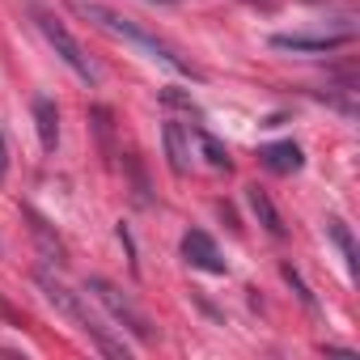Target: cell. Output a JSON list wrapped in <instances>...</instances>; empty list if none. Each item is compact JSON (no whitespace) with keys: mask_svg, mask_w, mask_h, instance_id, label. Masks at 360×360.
I'll list each match as a JSON object with an SVG mask.
<instances>
[{"mask_svg":"<svg viewBox=\"0 0 360 360\" xmlns=\"http://www.w3.org/2000/svg\"><path fill=\"white\" fill-rule=\"evenodd\" d=\"M68 9L77 13V18H85V22H94L98 30H106L110 39H119V43H127V47H136L144 60H153V64H161V68H169V72H178V77H195V68L178 56L174 47H165L161 39H153L148 30H140L136 22H127V18H119L115 9H106V5H89V0H68Z\"/></svg>","mask_w":360,"mask_h":360,"instance_id":"cell-1","label":"cell"},{"mask_svg":"<svg viewBox=\"0 0 360 360\" xmlns=\"http://www.w3.org/2000/svg\"><path fill=\"white\" fill-rule=\"evenodd\" d=\"M39 288H43V297H47V301H51V305H56V309H60V314L81 330V335H89V339H94V347H98V352H106V356H123V360H127V343H123V339H115V335L102 326V318L81 301V292H72L68 284L51 280L47 271H39Z\"/></svg>","mask_w":360,"mask_h":360,"instance_id":"cell-2","label":"cell"},{"mask_svg":"<svg viewBox=\"0 0 360 360\" xmlns=\"http://www.w3.org/2000/svg\"><path fill=\"white\" fill-rule=\"evenodd\" d=\"M34 22H39L43 39L56 47V56H60V60H64V64H68V68H72L85 85H94V81H98V68H94V60L85 56V47L77 43V34H72V30H68L56 13H43V9H34Z\"/></svg>","mask_w":360,"mask_h":360,"instance_id":"cell-3","label":"cell"},{"mask_svg":"<svg viewBox=\"0 0 360 360\" xmlns=\"http://www.w3.org/2000/svg\"><path fill=\"white\" fill-rule=\"evenodd\" d=\"M85 288H89V292H94V297H98V301H102V305L115 314V322H123V326H127V330H131L140 343H148V339H153V326H148L144 309H136V301H131V297H123V292H119L110 280H102V276H89V284H85Z\"/></svg>","mask_w":360,"mask_h":360,"instance_id":"cell-4","label":"cell"},{"mask_svg":"<svg viewBox=\"0 0 360 360\" xmlns=\"http://www.w3.org/2000/svg\"><path fill=\"white\" fill-rule=\"evenodd\" d=\"M352 39H356V30L343 26V30H330V34H276L271 47L276 51H314V56H326L335 47H347Z\"/></svg>","mask_w":360,"mask_h":360,"instance_id":"cell-5","label":"cell"},{"mask_svg":"<svg viewBox=\"0 0 360 360\" xmlns=\"http://www.w3.org/2000/svg\"><path fill=\"white\" fill-rule=\"evenodd\" d=\"M183 259H187L191 267H200V271H212V276H225V271H229L225 259H221V250H217V242H212L204 229L183 233Z\"/></svg>","mask_w":360,"mask_h":360,"instance_id":"cell-6","label":"cell"},{"mask_svg":"<svg viewBox=\"0 0 360 360\" xmlns=\"http://www.w3.org/2000/svg\"><path fill=\"white\" fill-rule=\"evenodd\" d=\"M30 110H34V127H39L43 153H56V144H60V110H56V102L51 98H34Z\"/></svg>","mask_w":360,"mask_h":360,"instance_id":"cell-7","label":"cell"},{"mask_svg":"<svg viewBox=\"0 0 360 360\" xmlns=\"http://www.w3.org/2000/svg\"><path fill=\"white\" fill-rule=\"evenodd\" d=\"M259 161H263L271 174H297V169L305 165V157H301V148H297L292 140H280V144H263V148H259Z\"/></svg>","mask_w":360,"mask_h":360,"instance_id":"cell-8","label":"cell"},{"mask_svg":"<svg viewBox=\"0 0 360 360\" xmlns=\"http://www.w3.org/2000/svg\"><path fill=\"white\" fill-rule=\"evenodd\" d=\"M161 140H165V157H169V169L183 178L187 174V157H191V144H187V131L183 123H165L161 127Z\"/></svg>","mask_w":360,"mask_h":360,"instance_id":"cell-9","label":"cell"},{"mask_svg":"<svg viewBox=\"0 0 360 360\" xmlns=\"http://www.w3.org/2000/svg\"><path fill=\"white\" fill-rule=\"evenodd\" d=\"M246 200H250V212L259 217V225L271 233V238H284V221H280V212H276V204L267 200V191H259V187H250L246 191Z\"/></svg>","mask_w":360,"mask_h":360,"instance_id":"cell-10","label":"cell"},{"mask_svg":"<svg viewBox=\"0 0 360 360\" xmlns=\"http://www.w3.org/2000/svg\"><path fill=\"white\" fill-rule=\"evenodd\" d=\"M326 233L335 238V246H339V255H343V263H347V276H356V259H360V255H356L352 229H347V225H343L339 217H330V221H326Z\"/></svg>","mask_w":360,"mask_h":360,"instance_id":"cell-11","label":"cell"},{"mask_svg":"<svg viewBox=\"0 0 360 360\" xmlns=\"http://www.w3.org/2000/svg\"><path fill=\"white\" fill-rule=\"evenodd\" d=\"M195 136H200V148H204V157H208V165H212V169H229V165H233V161H229V153H225V144H221L212 131H195Z\"/></svg>","mask_w":360,"mask_h":360,"instance_id":"cell-12","label":"cell"},{"mask_svg":"<svg viewBox=\"0 0 360 360\" xmlns=\"http://www.w3.org/2000/svg\"><path fill=\"white\" fill-rule=\"evenodd\" d=\"M284 280H288V284H292V288H297V297H301V301H305V305H309V309H314V297H309V288H305V284H301V276H297V271H292V267H284Z\"/></svg>","mask_w":360,"mask_h":360,"instance_id":"cell-13","label":"cell"},{"mask_svg":"<svg viewBox=\"0 0 360 360\" xmlns=\"http://www.w3.org/2000/svg\"><path fill=\"white\" fill-rule=\"evenodd\" d=\"M5 174H9V148H5V136H0V183H5Z\"/></svg>","mask_w":360,"mask_h":360,"instance_id":"cell-14","label":"cell"}]
</instances>
